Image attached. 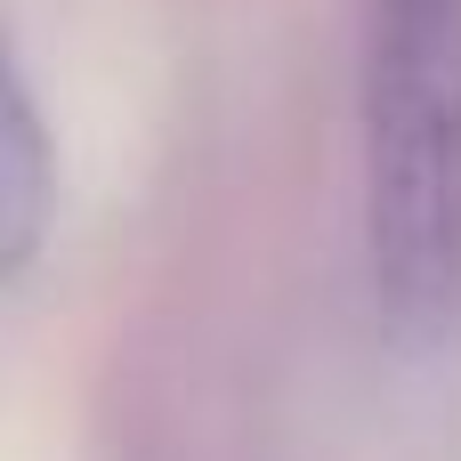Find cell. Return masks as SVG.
Here are the masks:
<instances>
[{
	"label": "cell",
	"instance_id": "6da1fadb",
	"mask_svg": "<svg viewBox=\"0 0 461 461\" xmlns=\"http://www.w3.org/2000/svg\"><path fill=\"white\" fill-rule=\"evenodd\" d=\"M365 243L381 332H461V0H365Z\"/></svg>",
	"mask_w": 461,
	"mask_h": 461
},
{
	"label": "cell",
	"instance_id": "7a4b0ae2",
	"mask_svg": "<svg viewBox=\"0 0 461 461\" xmlns=\"http://www.w3.org/2000/svg\"><path fill=\"white\" fill-rule=\"evenodd\" d=\"M41 235H49V138L0 41V284L41 251Z\"/></svg>",
	"mask_w": 461,
	"mask_h": 461
}]
</instances>
